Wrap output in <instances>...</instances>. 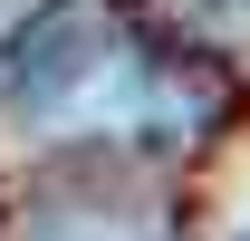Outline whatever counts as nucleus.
<instances>
[{"instance_id": "1", "label": "nucleus", "mask_w": 250, "mask_h": 241, "mask_svg": "<svg viewBox=\"0 0 250 241\" xmlns=\"http://www.w3.org/2000/svg\"><path fill=\"white\" fill-rule=\"evenodd\" d=\"M0 96L39 125H67V135H173V125H192L183 77L164 58H145L87 0H58L20 29L10 68H0Z\"/></svg>"}, {"instance_id": "2", "label": "nucleus", "mask_w": 250, "mask_h": 241, "mask_svg": "<svg viewBox=\"0 0 250 241\" xmlns=\"http://www.w3.org/2000/svg\"><path fill=\"white\" fill-rule=\"evenodd\" d=\"M20 241H154V232L125 222V212H48V222H29Z\"/></svg>"}, {"instance_id": "3", "label": "nucleus", "mask_w": 250, "mask_h": 241, "mask_svg": "<svg viewBox=\"0 0 250 241\" xmlns=\"http://www.w3.org/2000/svg\"><path fill=\"white\" fill-rule=\"evenodd\" d=\"M173 10H183L192 29H221V39H241V29H250V0H173Z\"/></svg>"}]
</instances>
